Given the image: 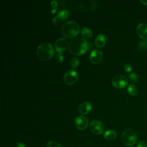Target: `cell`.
<instances>
[{"instance_id":"1","label":"cell","mask_w":147,"mask_h":147,"mask_svg":"<svg viewBox=\"0 0 147 147\" xmlns=\"http://www.w3.org/2000/svg\"><path fill=\"white\" fill-rule=\"evenodd\" d=\"M88 49V44L85 39L82 37L73 38L68 44V50L72 54L80 56L84 54Z\"/></svg>"},{"instance_id":"2","label":"cell","mask_w":147,"mask_h":147,"mask_svg":"<svg viewBox=\"0 0 147 147\" xmlns=\"http://www.w3.org/2000/svg\"><path fill=\"white\" fill-rule=\"evenodd\" d=\"M55 53L54 48L49 42H44L38 47L36 54L37 57L41 61L49 60L53 56Z\"/></svg>"},{"instance_id":"3","label":"cell","mask_w":147,"mask_h":147,"mask_svg":"<svg viewBox=\"0 0 147 147\" xmlns=\"http://www.w3.org/2000/svg\"><path fill=\"white\" fill-rule=\"evenodd\" d=\"M80 30V25L77 22L69 21L63 25L61 32L65 38H72L79 34Z\"/></svg>"},{"instance_id":"4","label":"cell","mask_w":147,"mask_h":147,"mask_svg":"<svg viewBox=\"0 0 147 147\" xmlns=\"http://www.w3.org/2000/svg\"><path fill=\"white\" fill-rule=\"evenodd\" d=\"M121 139L124 145L130 146L135 144L137 141V135L133 129L127 128L122 132Z\"/></svg>"},{"instance_id":"5","label":"cell","mask_w":147,"mask_h":147,"mask_svg":"<svg viewBox=\"0 0 147 147\" xmlns=\"http://www.w3.org/2000/svg\"><path fill=\"white\" fill-rule=\"evenodd\" d=\"M127 79L126 76L122 75H117L114 76L111 80L113 86L118 89L125 88L127 84Z\"/></svg>"},{"instance_id":"6","label":"cell","mask_w":147,"mask_h":147,"mask_svg":"<svg viewBox=\"0 0 147 147\" xmlns=\"http://www.w3.org/2000/svg\"><path fill=\"white\" fill-rule=\"evenodd\" d=\"M90 129L94 134L99 135L102 134L104 130V125L101 121L94 119L90 123Z\"/></svg>"},{"instance_id":"7","label":"cell","mask_w":147,"mask_h":147,"mask_svg":"<svg viewBox=\"0 0 147 147\" xmlns=\"http://www.w3.org/2000/svg\"><path fill=\"white\" fill-rule=\"evenodd\" d=\"M78 79V75L74 70L68 71L63 77L64 83L68 85H72L75 83Z\"/></svg>"},{"instance_id":"8","label":"cell","mask_w":147,"mask_h":147,"mask_svg":"<svg viewBox=\"0 0 147 147\" xmlns=\"http://www.w3.org/2000/svg\"><path fill=\"white\" fill-rule=\"evenodd\" d=\"M74 124L76 129L79 130H83L88 125V119L84 115L78 116L74 121Z\"/></svg>"},{"instance_id":"9","label":"cell","mask_w":147,"mask_h":147,"mask_svg":"<svg viewBox=\"0 0 147 147\" xmlns=\"http://www.w3.org/2000/svg\"><path fill=\"white\" fill-rule=\"evenodd\" d=\"M89 58L91 63L99 64L103 59V53L99 49H94L90 53Z\"/></svg>"},{"instance_id":"10","label":"cell","mask_w":147,"mask_h":147,"mask_svg":"<svg viewBox=\"0 0 147 147\" xmlns=\"http://www.w3.org/2000/svg\"><path fill=\"white\" fill-rule=\"evenodd\" d=\"M67 47H68V42L64 38H60L57 39L55 44V49L58 53H61L62 52H64Z\"/></svg>"},{"instance_id":"11","label":"cell","mask_w":147,"mask_h":147,"mask_svg":"<svg viewBox=\"0 0 147 147\" xmlns=\"http://www.w3.org/2000/svg\"><path fill=\"white\" fill-rule=\"evenodd\" d=\"M136 32L140 37L147 40V24L145 23L139 24L137 26Z\"/></svg>"},{"instance_id":"12","label":"cell","mask_w":147,"mask_h":147,"mask_svg":"<svg viewBox=\"0 0 147 147\" xmlns=\"http://www.w3.org/2000/svg\"><path fill=\"white\" fill-rule=\"evenodd\" d=\"M92 109V105L89 102H85L81 103L79 107L78 111L82 115L87 114Z\"/></svg>"},{"instance_id":"13","label":"cell","mask_w":147,"mask_h":147,"mask_svg":"<svg viewBox=\"0 0 147 147\" xmlns=\"http://www.w3.org/2000/svg\"><path fill=\"white\" fill-rule=\"evenodd\" d=\"M69 15V11L67 10H62L60 11L58 14L52 18V21L54 24H56L58 20L63 21L67 19Z\"/></svg>"},{"instance_id":"14","label":"cell","mask_w":147,"mask_h":147,"mask_svg":"<svg viewBox=\"0 0 147 147\" xmlns=\"http://www.w3.org/2000/svg\"><path fill=\"white\" fill-rule=\"evenodd\" d=\"M95 45L98 48H103L106 44V38L103 34H98L95 38Z\"/></svg>"},{"instance_id":"15","label":"cell","mask_w":147,"mask_h":147,"mask_svg":"<svg viewBox=\"0 0 147 147\" xmlns=\"http://www.w3.org/2000/svg\"><path fill=\"white\" fill-rule=\"evenodd\" d=\"M81 34L84 39L89 40L92 37V30L87 27H84L81 29Z\"/></svg>"},{"instance_id":"16","label":"cell","mask_w":147,"mask_h":147,"mask_svg":"<svg viewBox=\"0 0 147 147\" xmlns=\"http://www.w3.org/2000/svg\"><path fill=\"white\" fill-rule=\"evenodd\" d=\"M103 137L107 140H113L117 137V133L113 130H107L104 133Z\"/></svg>"},{"instance_id":"17","label":"cell","mask_w":147,"mask_h":147,"mask_svg":"<svg viewBox=\"0 0 147 147\" xmlns=\"http://www.w3.org/2000/svg\"><path fill=\"white\" fill-rule=\"evenodd\" d=\"M128 94L131 96H135L138 94V90L137 87L134 84H130L127 88Z\"/></svg>"},{"instance_id":"18","label":"cell","mask_w":147,"mask_h":147,"mask_svg":"<svg viewBox=\"0 0 147 147\" xmlns=\"http://www.w3.org/2000/svg\"><path fill=\"white\" fill-rule=\"evenodd\" d=\"M128 78H129V80L131 83H137L139 80L138 75L135 72H131V73L129 74V75L128 76Z\"/></svg>"},{"instance_id":"19","label":"cell","mask_w":147,"mask_h":147,"mask_svg":"<svg viewBox=\"0 0 147 147\" xmlns=\"http://www.w3.org/2000/svg\"><path fill=\"white\" fill-rule=\"evenodd\" d=\"M79 64V59L76 57H74L71 58V59L70 60L69 64H70L71 67L73 69L76 68L78 66Z\"/></svg>"},{"instance_id":"20","label":"cell","mask_w":147,"mask_h":147,"mask_svg":"<svg viewBox=\"0 0 147 147\" xmlns=\"http://www.w3.org/2000/svg\"><path fill=\"white\" fill-rule=\"evenodd\" d=\"M138 49L141 51H146L147 49V41H141L139 42Z\"/></svg>"},{"instance_id":"21","label":"cell","mask_w":147,"mask_h":147,"mask_svg":"<svg viewBox=\"0 0 147 147\" xmlns=\"http://www.w3.org/2000/svg\"><path fill=\"white\" fill-rule=\"evenodd\" d=\"M46 147H61V146L60 143L57 141H50L47 144Z\"/></svg>"},{"instance_id":"22","label":"cell","mask_w":147,"mask_h":147,"mask_svg":"<svg viewBox=\"0 0 147 147\" xmlns=\"http://www.w3.org/2000/svg\"><path fill=\"white\" fill-rule=\"evenodd\" d=\"M55 60L57 61V63H62L64 60V56H63V54L61 53H58L56 56Z\"/></svg>"},{"instance_id":"23","label":"cell","mask_w":147,"mask_h":147,"mask_svg":"<svg viewBox=\"0 0 147 147\" xmlns=\"http://www.w3.org/2000/svg\"><path fill=\"white\" fill-rule=\"evenodd\" d=\"M51 5L52 7V9L51 10V13H55L56 11V9H57V2L55 1H53L51 2Z\"/></svg>"},{"instance_id":"24","label":"cell","mask_w":147,"mask_h":147,"mask_svg":"<svg viewBox=\"0 0 147 147\" xmlns=\"http://www.w3.org/2000/svg\"><path fill=\"white\" fill-rule=\"evenodd\" d=\"M123 69H124V70L125 71V72L129 73V72H130L131 71V69H132V67H131V65L130 64H125V65H123Z\"/></svg>"},{"instance_id":"25","label":"cell","mask_w":147,"mask_h":147,"mask_svg":"<svg viewBox=\"0 0 147 147\" xmlns=\"http://www.w3.org/2000/svg\"><path fill=\"white\" fill-rule=\"evenodd\" d=\"M137 147H147V145L144 141L141 140L138 142Z\"/></svg>"},{"instance_id":"26","label":"cell","mask_w":147,"mask_h":147,"mask_svg":"<svg viewBox=\"0 0 147 147\" xmlns=\"http://www.w3.org/2000/svg\"><path fill=\"white\" fill-rule=\"evenodd\" d=\"M17 147H26L25 145L23 142H21L17 143Z\"/></svg>"},{"instance_id":"27","label":"cell","mask_w":147,"mask_h":147,"mask_svg":"<svg viewBox=\"0 0 147 147\" xmlns=\"http://www.w3.org/2000/svg\"><path fill=\"white\" fill-rule=\"evenodd\" d=\"M142 5H147V0H144V1H140Z\"/></svg>"}]
</instances>
